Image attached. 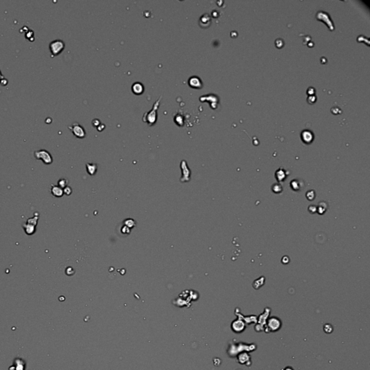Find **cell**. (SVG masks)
Masks as SVG:
<instances>
[{
    "label": "cell",
    "mask_w": 370,
    "mask_h": 370,
    "mask_svg": "<svg viewBox=\"0 0 370 370\" xmlns=\"http://www.w3.org/2000/svg\"><path fill=\"white\" fill-rule=\"evenodd\" d=\"M174 121H175L176 124L179 126H182L184 124L183 117L181 115H177L175 117V119H174Z\"/></svg>",
    "instance_id": "21"
},
{
    "label": "cell",
    "mask_w": 370,
    "mask_h": 370,
    "mask_svg": "<svg viewBox=\"0 0 370 370\" xmlns=\"http://www.w3.org/2000/svg\"><path fill=\"white\" fill-rule=\"evenodd\" d=\"M15 361L17 362V367L16 370H24V364L23 361L21 359H16Z\"/></svg>",
    "instance_id": "23"
},
{
    "label": "cell",
    "mask_w": 370,
    "mask_h": 370,
    "mask_svg": "<svg viewBox=\"0 0 370 370\" xmlns=\"http://www.w3.org/2000/svg\"><path fill=\"white\" fill-rule=\"evenodd\" d=\"M270 312V309L267 307L265 309V311L263 312L262 315L259 316V318H257V322L256 323V325L254 326V330L257 332H260L265 330L266 325V322H267L268 317Z\"/></svg>",
    "instance_id": "4"
},
{
    "label": "cell",
    "mask_w": 370,
    "mask_h": 370,
    "mask_svg": "<svg viewBox=\"0 0 370 370\" xmlns=\"http://www.w3.org/2000/svg\"><path fill=\"white\" fill-rule=\"evenodd\" d=\"M306 197H307V198L309 200H314V199H315V191H313V190H310V191H308L307 192Z\"/></svg>",
    "instance_id": "24"
},
{
    "label": "cell",
    "mask_w": 370,
    "mask_h": 370,
    "mask_svg": "<svg viewBox=\"0 0 370 370\" xmlns=\"http://www.w3.org/2000/svg\"><path fill=\"white\" fill-rule=\"evenodd\" d=\"M235 315H236V316H238L239 319H241V320H244V321L246 322V323L248 324V325H250V324L252 323V322L257 323V316H255V315H252V316L244 317V316H242L239 312H238V313L235 312Z\"/></svg>",
    "instance_id": "11"
},
{
    "label": "cell",
    "mask_w": 370,
    "mask_h": 370,
    "mask_svg": "<svg viewBox=\"0 0 370 370\" xmlns=\"http://www.w3.org/2000/svg\"><path fill=\"white\" fill-rule=\"evenodd\" d=\"M188 84L190 87L193 88H201L203 86L201 80L197 76H192L188 80Z\"/></svg>",
    "instance_id": "10"
},
{
    "label": "cell",
    "mask_w": 370,
    "mask_h": 370,
    "mask_svg": "<svg viewBox=\"0 0 370 370\" xmlns=\"http://www.w3.org/2000/svg\"><path fill=\"white\" fill-rule=\"evenodd\" d=\"M92 124H93V125L95 127L97 128L98 126L100 125V124H101V121H100L99 119H93V121H92Z\"/></svg>",
    "instance_id": "28"
},
{
    "label": "cell",
    "mask_w": 370,
    "mask_h": 370,
    "mask_svg": "<svg viewBox=\"0 0 370 370\" xmlns=\"http://www.w3.org/2000/svg\"><path fill=\"white\" fill-rule=\"evenodd\" d=\"M67 181L65 179H61L58 181V185L57 186H59V187H61L62 189H64L67 187Z\"/></svg>",
    "instance_id": "25"
},
{
    "label": "cell",
    "mask_w": 370,
    "mask_h": 370,
    "mask_svg": "<svg viewBox=\"0 0 370 370\" xmlns=\"http://www.w3.org/2000/svg\"><path fill=\"white\" fill-rule=\"evenodd\" d=\"M51 192H52V195L56 197H61L64 195L63 189H62L61 187H59V186H56L54 185H52V190H51Z\"/></svg>",
    "instance_id": "13"
},
{
    "label": "cell",
    "mask_w": 370,
    "mask_h": 370,
    "mask_svg": "<svg viewBox=\"0 0 370 370\" xmlns=\"http://www.w3.org/2000/svg\"><path fill=\"white\" fill-rule=\"evenodd\" d=\"M68 128L70 129V130H71L72 134H73L75 137L80 138V139H83V138L85 137V135H86L84 128L78 122L73 123L72 125L69 126Z\"/></svg>",
    "instance_id": "7"
},
{
    "label": "cell",
    "mask_w": 370,
    "mask_h": 370,
    "mask_svg": "<svg viewBox=\"0 0 370 370\" xmlns=\"http://www.w3.org/2000/svg\"><path fill=\"white\" fill-rule=\"evenodd\" d=\"M236 358H237L236 361L239 364H244L246 365V366H250V364H252L250 356H249V353H247L246 352H241L238 353L237 356H236Z\"/></svg>",
    "instance_id": "9"
},
{
    "label": "cell",
    "mask_w": 370,
    "mask_h": 370,
    "mask_svg": "<svg viewBox=\"0 0 370 370\" xmlns=\"http://www.w3.org/2000/svg\"><path fill=\"white\" fill-rule=\"evenodd\" d=\"M63 190L64 194H65L67 195H70L72 193V189L70 187H66L65 188L63 189Z\"/></svg>",
    "instance_id": "27"
},
{
    "label": "cell",
    "mask_w": 370,
    "mask_h": 370,
    "mask_svg": "<svg viewBox=\"0 0 370 370\" xmlns=\"http://www.w3.org/2000/svg\"><path fill=\"white\" fill-rule=\"evenodd\" d=\"M276 178L278 182H282L286 179V174L283 169H279L276 172Z\"/></svg>",
    "instance_id": "14"
},
{
    "label": "cell",
    "mask_w": 370,
    "mask_h": 370,
    "mask_svg": "<svg viewBox=\"0 0 370 370\" xmlns=\"http://www.w3.org/2000/svg\"><path fill=\"white\" fill-rule=\"evenodd\" d=\"M284 370H294V369H293L291 367V366H287L286 368H285V369H284Z\"/></svg>",
    "instance_id": "29"
},
{
    "label": "cell",
    "mask_w": 370,
    "mask_h": 370,
    "mask_svg": "<svg viewBox=\"0 0 370 370\" xmlns=\"http://www.w3.org/2000/svg\"><path fill=\"white\" fill-rule=\"evenodd\" d=\"M23 227H24L25 231V233H27L28 235H32L36 232V226H33V225L25 223V224L23 226Z\"/></svg>",
    "instance_id": "17"
},
{
    "label": "cell",
    "mask_w": 370,
    "mask_h": 370,
    "mask_svg": "<svg viewBox=\"0 0 370 370\" xmlns=\"http://www.w3.org/2000/svg\"><path fill=\"white\" fill-rule=\"evenodd\" d=\"M291 187L293 190L294 191H299L302 189V183H301L300 181H299L298 179H294L291 182L290 184Z\"/></svg>",
    "instance_id": "15"
},
{
    "label": "cell",
    "mask_w": 370,
    "mask_h": 370,
    "mask_svg": "<svg viewBox=\"0 0 370 370\" xmlns=\"http://www.w3.org/2000/svg\"><path fill=\"white\" fill-rule=\"evenodd\" d=\"M322 204H323V205H324V203H322ZM326 209H327V208H325V207H324L323 205H321L320 204V205H319V207L317 208V213H319V214L322 215V214H323L324 213H325V210H326Z\"/></svg>",
    "instance_id": "26"
},
{
    "label": "cell",
    "mask_w": 370,
    "mask_h": 370,
    "mask_svg": "<svg viewBox=\"0 0 370 370\" xmlns=\"http://www.w3.org/2000/svg\"><path fill=\"white\" fill-rule=\"evenodd\" d=\"M86 169L90 175H94L96 173L97 165L95 164H86Z\"/></svg>",
    "instance_id": "16"
},
{
    "label": "cell",
    "mask_w": 370,
    "mask_h": 370,
    "mask_svg": "<svg viewBox=\"0 0 370 370\" xmlns=\"http://www.w3.org/2000/svg\"><path fill=\"white\" fill-rule=\"evenodd\" d=\"M281 325H282V322H281L280 319L276 317H272L267 320L264 330L266 333L276 332L280 330Z\"/></svg>",
    "instance_id": "3"
},
{
    "label": "cell",
    "mask_w": 370,
    "mask_h": 370,
    "mask_svg": "<svg viewBox=\"0 0 370 370\" xmlns=\"http://www.w3.org/2000/svg\"><path fill=\"white\" fill-rule=\"evenodd\" d=\"M132 90L134 94H136V95L142 94L144 91L143 85H142V83H139V82L134 83L132 85Z\"/></svg>",
    "instance_id": "12"
},
{
    "label": "cell",
    "mask_w": 370,
    "mask_h": 370,
    "mask_svg": "<svg viewBox=\"0 0 370 370\" xmlns=\"http://www.w3.org/2000/svg\"><path fill=\"white\" fill-rule=\"evenodd\" d=\"M162 96H159L158 100L155 102L153 106L152 109L149 111H146L142 116V121L147 123L149 126H153L156 124L157 121V111L160 106V102L161 101Z\"/></svg>",
    "instance_id": "1"
},
{
    "label": "cell",
    "mask_w": 370,
    "mask_h": 370,
    "mask_svg": "<svg viewBox=\"0 0 370 370\" xmlns=\"http://www.w3.org/2000/svg\"><path fill=\"white\" fill-rule=\"evenodd\" d=\"M257 348V346L255 344H244L242 343H232L231 345H230L229 347H228V350H227V352H228V354L229 355V356L231 357H234L235 356H237L238 353L242 352L243 350H246V351H252L254 350H255Z\"/></svg>",
    "instance_id": "2"
},
{
    "label": "cell",
    "mask_w": 370,
    "mask_h": 370,
    "mask_svg": "<svg viewBox=\"0 0 370 370\" xmlns=\"http://www.w3.org/2000/svg\"><path fill=\"white\" fill-rule=\"evenodd\" d=\"M307 136L306 135L305 132H303V134H302V138H303V140L304 141L305 140L306 138H307V140H306V142H307V143H308V142H310L311 141H312V138H313V136L312 135L311 132H309V131H307Z\"/></svg>",
    "instance_id": "19"
},
{
    "label": "cell",
    "mask_w": 370,
    "mask_h": 370,
    "mask_svg": "<svg viewBox=\"0 0 370 370\" xmlns=\"http://www.w3.org/2000/svg\"><path fill=\"white\" fill-rule=\"evenodd\" d=\"M65 47V44L62 40L57 39V40L52 41L49 44V49L52 53V56L55 57V56L59 55L64 50Z\"/></svg>",
    "instance_id": "5"
},
{
    "label": "cell",
    "mask_w": 370,
    "mask_h": 370,
    "mask_svg": "<svg viewBox=\"0 0 370 370\" xmlns=\"http://www.w3.org/2000/svg\"><path fill=\"white\" fill-rule=\"evenodd\" d=\"M231 328L234 333H240L245 330V328H246V325H245L244 322L243 321V320H241V319L238 318V319H236V320H233V321L231 322Z\"/></svg>",
    "instance_id": "8"
},
{
    "label": "cell",
    "mask_w": 370,
    "mask_h": 370,
    "mask_svg": "<svg viewBox=\"0 0 370 370\" xmlns=\"http://www.w3.org/2000/svg\"><path fill=\"white\" fill-rule=\"evenodd\" d=\"M271 190H272V191L274 193L279 194L283 191V187L280 183H276L272 185V187H271Z\"/></svg>",
    "instance_id": "18"
},
{
    "label": "cell",
    "mask_w": 370,
    "mask_h": 370,
    "mask_svg": "<svg viewBox=\"0 0 370 370\" xmlns=\"http://www.w3.org/2000/svg\"><path fill=\"white\" fill-rule=\"evenodd\" d=\"M239 370H240V369H239Z\"/></svg>",
    "instance_id": "30"
},
{
    "label": "cell",
    "mask_w": 370,
    "mask_h": 370,
    "mask_svg": "<svg viewBox=\"0 0 370 370\" xmlns=\"http://www.w3.org/2000/svg\"><path fill=\"white\" fill-rule=\"evenodd\" d=\"M39 216H35V215H34V217H33L32 218H29V219H28L27 222H26V223H28V224L33 225V226H36V225H37L38 220H39Z\"/></svg>",
    "instance_id": "20"
},
{
    "label": "cell",
    "mask_w": 370,
    "mask_h": 370,
    "mask_svg": "<svg viewBox=\"0 0 370 370\" xmlns=\"http://www.w3.org/2000/svg\"><path fill=\"white\" fill-rule=\"evenodd\" d=\"M34 156L37 160H41L47 165H49L53 162V158L49 151L47 150H39L34 152Z\"/></svg>",
    "instance_id": "6"
},
{
    "label": "cell",
    "mask_w": 370,
    "mask_h": 370,
    "mask_svg": "<svg viewBox=\"0 0 370 370\" xmlns=\"http://www.w3.org/2000/svg\"><path fill=\"white\" fill-rule=\"evenodd\" d=\"M323 329H324V331H325L326 333H328V334H329V333H331L333 330V326L329 323L325 324V325H324Z\"/></svg>",
    "instance_id": "22"
}]
</instances>
